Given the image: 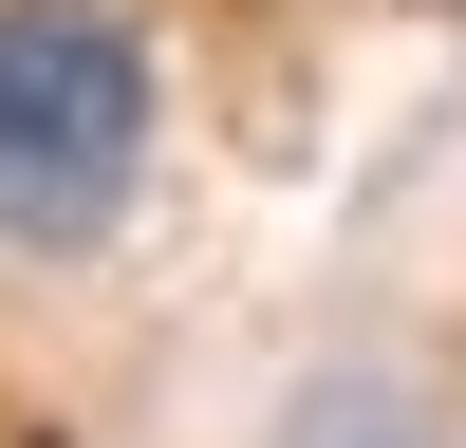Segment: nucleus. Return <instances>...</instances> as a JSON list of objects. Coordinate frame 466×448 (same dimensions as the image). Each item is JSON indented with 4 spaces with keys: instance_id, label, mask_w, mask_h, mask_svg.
I'll use <instances>...</instances> for the list:
<instances>
[{
    "instance_id": "f257e3e1",
    "label": "nucleus",
    "mask_w": 466,
    "mask_h": 448,
    "mask_svg": "<svg viewBox=\"0 0 466 448\" xmlns=\"http://www.w3.org/2000/svg\"><path fill=\"white\" fill-rule=\"evenodd\" d=\"M149 168V37L112 0H0V243H75Z\"/></svg>"
},
{
    "instance_id": "f03ea898",
    "label": "nucleus",
    "mask_w": 466,
    "mask_h": 448,
    "mask_svg": "<svg viewBox=\"0 0 466 448\" xmlns=\"http://www.w3.org/2000/svg\"><path fill=\"white\" fill-rule=\"evenodd\" d=\"M299 448H430V411L373 392V373H336V392H299Z\"/></svg>"
}]
</instances>
